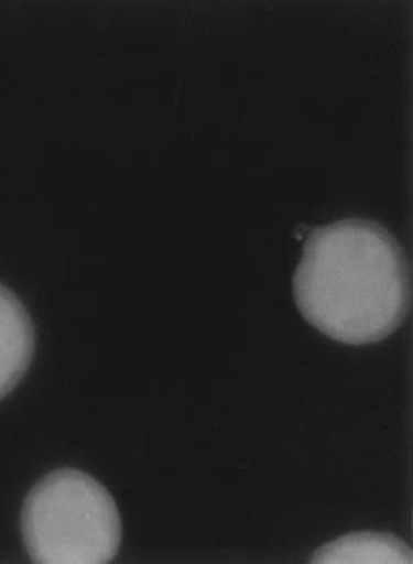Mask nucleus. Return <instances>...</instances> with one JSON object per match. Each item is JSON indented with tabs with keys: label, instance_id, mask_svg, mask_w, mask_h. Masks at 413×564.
<instances>
[{
	"label": "nucleus",
	"instance_id": "f257e3e1",
	"mask_svg": "<svg viewBox=\"0 0 413 564\" xmlns=\"http://www.w3.org/2000/svg\"><path fill=\"white\" fill-rule=\"evenodd\" d=\"M294 300L303 317L330 339L380 343L407 315L404 251L376 221L350 218L317 228L294 274Z\"/></svg>",
	"mask_w": 413,
	"mask_h": 564
},
{
	"label": "nucleus",
	"instance_id": "f03ea898",
	"mask_svg": "<svg viewBox=\"0 0 413 564\" xmlns=\"http://www.w3.org/2000/svg\"><path fill=\"white\" fill-rule=\"evenodd\" d=\"M21 524L29 555L37 563H109L123 533L113 496L77 469L43 477L24 502Z\"/></svg>",
	"mask_w": 413,
	"mask_h": 564
},
{
	"label": "nucleus",
	"instance_id": "7ed1b4c3",
	"mask_svg": "<svg viewBox=\"0 0 413 564\" xmlns=\"http://www.w3.org/2000/svg\"><path fill=\"white\" fill-rule=\"evenodd\" d=\"M34 348V326L26 308L0 283V400L23 379Z\"/></svg>",
	"mask_w": 413,
	"mask_h": 564
},
{
	"label": "nucleus",
	"instance_id": "20e7f679",
	"mask_svg": "<svg viewBox=\"0 0 413 564\" xmlns=\"http://www.w3.org/2000/svg\"><path fill=\"white\" fill-rule=\"evenodd\" d=\"M411 547L387 533H355L323 545L312 563L323 564H412Z\"/></svg>",
	"mask_w": 413,
	"mask_h": 564
}]
</instances>
